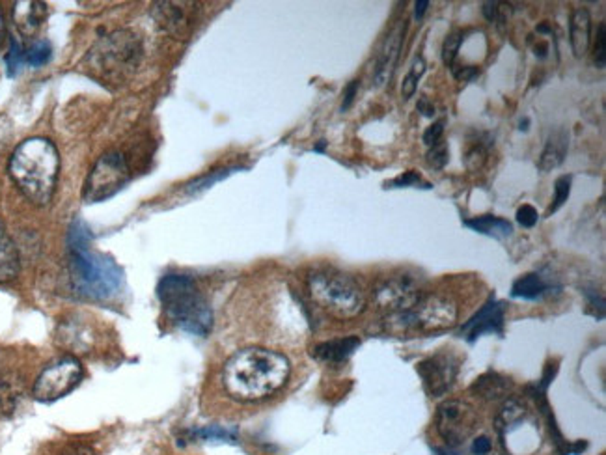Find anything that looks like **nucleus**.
I'll list each match as a JSON object with an SVG mask.
<instances>
[{"label":"nucleus","instance_id":"obj_1","mask_svg":"<svg viewBox=\"0 0 606 455\" xmlns=\"http://www.w3.org/2000/svg\"><path fill=\"white\" fill-rule=\"evenodd\" d=\"M289 373L291 364L286 355L265 347H247L226 360L222 386L233 399L260 401L278 392Z\"/></svg>","mask_w":606,"mask_h":455},{"label":"nucleus","instance_id":"obj_2","mask_svg":"<svg viewBox=\"0 0 606 455\" xmlns=\"http://www.w3.org/2000/svg\"><path fill=\"white\" fill-rule=\"evenodd\" d=\"M70 265L77 293L95 300L112 299L123 286V271L114 259L90 248L86 226L75 220L70 228Z\"/></svg>","mask_w":606,"mask_h":455},{"label":"nucleus","instance_id":"obj_3","mask_svg":"<svg viewBox=\"0 0 606 455\" xmlns=\"http://www.w3.org/2000/svg\"><path fill=\"white\" fill-rule=\"evenodd\" d=\"M60 157L51 140L34 137L21 142L13 150L8 172L13 183L30 202L36 206H47L52 200L56 189Z\"/></svg>","mask_w":606,"mask_h":455},{"label":"nucleus","instance_id":"obj_4","mask_svg":"<svg viewBox=\"0 0 606 455\" xmlns=\"http://www.w3.org/2000/svg\"><path fill=\"white\" fill-rule=\"evenodd\" d=\"M162 310L178 329L194 336H208L213 327V310L196 280L189 275H166L157 286Z\"/></svg>","mask_w":606,"mask_h":455},{"label":"nucleus","instance_id":"obj_5","mask_svg":"<svg viewBox=\"0 0 606 455\" xmlns=\"http://www.w3.org/2000/svg\"><path fill=\"white\" fill-rule=\"evenodd\" d=\"M144 45L133 30H116L95 41L86 62L90 70L109 82H123L139 70Z\"/></svg>","mask_w":606,"mask_h":455},{"label":"nucleus","instance_id":"obj_6","mask_svg":"<svg viewBox=\"0 0 606 455\" xmlns=\"http://www.w3.org/2000/svg\"><path fill=\"white\" fill-rule=\"evenodd\" d=\"M308 293L329 316L347 321L360 316L366 308V295L357 280L334 269H319L308 275Z\"/></svg>","mask_w":606,"mask_h":455},{"label":"nucleus","instance_id":"obj_7","mask_svg":"<svg viewBox=\"0 0 606 455\" xmlns=\"http://www.w3.org/2000/svg\"><path fill=\"white\" fill-rule=\"evenodd\" d=\"M387 323L396 332H440L457 323V304L448 295H424L410 310L388 316Z\"/></svg>","mask_w":606,"mask_h":455},{"label":"nucleus","instance_id":"obj_8","mask_svg":"<svg viewBox=\"0 0 606 455\" xmlns=\"http://www.w3.org/2000/svg\"><path fill=\"white\" fill-rule=\"evenodd\" d=\"M129 167L120 151H107L98 159L84 181L82 198L88 203L103 202L114 196L116 192L127 183Z\"/></svg>","mask_w":606,"mask_h":455},{"label":"nucleus","instance_id":"obj_9","mask_svg":"<svg viewBox=\"0 0 606 455\" xmlns=\"http://www.w3.org/2000/svg\"><path fill=\"white\" fill-rule=\"evenodd\" d=\"M84 377L82 364L75 357H64L49 364L34 383L32 396L41 403H51L73 392Z\"/></svg>","mask_w":606,"mask_h":455},{"label":"nucleus","instance_id":"obj_10","mask_svg":"<svg viewBox=\"0 0 606 455\" xmlns=\"http://www.w3.org/2000/svg\"><path fill=\"white\" fill-rule=\"evenodd\" d=\"M424 297L420 284L409 275H398L377 284L373 291L375 306L388 316L410 310Z\"/></svg>","mask_w":606,"mask_h":455},{"label":"nucleus","instance_id":"obj_11","mask_svg":"<svg viewBox=\"0 0 606 455\" xmlns=\"http://www.w3.org/2000/svg\"><path fill=\"white\" fill-rule=\"evenodd\" d=\"M476 420H478V416L470 405L459 401V399H450L439 407L437 431L448 442L450 448H456V446L465 444V440L472 435Z\"/></svg>","mask_w":606,"mask_h":455},{"label":"nucleus","instance_id":"obj_12","mask_svg":"<svg viewBox=\"0 0 606 455\" xmlns=\"http://www.w3.org/2000/svg\"><path fill=\"white\" fill-rule=\"evenodd\" d=\"M416 371L421 377L424 388L428 390L431 398L444 396L453 385L457 377V360L451 355L439 353L435 357L421 360L416 366Z\"/></svg>","mask_w":606,"mask_h":455},{"label":"nucleus","instance_id":"obj_13","mask_svg":"<svg viewBox=\"0 0 606 455\" xmlns=\"http://www.w3.org/2000/svg\"><path fill=\"white\" fill-rule=\"evenodd\" d=\"M405 32H407V23L403 21V23L396 24L382 41L379 54H377L375 71H373V81H375L377 88L387 86L392 81L396 68H398L401 47H403Z\"/></svg>","mask_w":606,"mask_h":455},{"label":"nucleus","instance_id":"obj_14","mask_svg":"<svg viewBox=\"0 0 606 455\" xmlns=\"http://www.w3.org/2000/svg\"><path fill=\"white\" fill-rule=\"evenodd\" d=\"M187 6L189 4H183V2H159V4H153V17L157 24L166 30L168 34L178 40H185L192 24L191 10Z\"/></svg>","mask_w":606,"mask_h":455},{"label":"nucleus","instance_id":"obj_15","mask_svg":"<svg viewBox=\"0 0 606 455\" xmlns=\"http://www.w3.org/2000/svg\"><path fill=\"white\" fill-rule=\"evenodd\" d=\"M504 329V304L502 302H489L481 310L468 319L461 329V336L467 338L468 344H474L485 332L500 334Z\"/></svg>","mask_w":606,"mask_h":455},{"label":"nucleus","instance_id":"obj_16","mask_svg":"<svg viewBox=\"0 0 606 455\" xmlns=\"http://www.w3.org/2000/svg\"><path fill=\"white\" fill-rule=\"evenodd\" d=\"M45 17L47 6L43 2H17L13 8V23L17 26L19 34L24 38H32L40 30Z\"/></svg>","mask_w":606,"mask_h":455},{"label":"nucleus","instance_id":"obj_17","mask_svg":"<svg viewBox=\"0 0 606 455\" xmlns=\"http://www.w3.org/2000/svg\"><path fill=\"white\" fill-rule=\"evenodd\" d=\"M569 43L577 58H582L591 43V15L586 8H578L569 19Z\"/></svg>","mask_w":606,"mask_h":455},{"label":"nucleus","instance_id":"obj_18","mask_svg":"<svg viewBox=\"0 0 606 455\" xmlns=\"http://www.w3.org/2000/svg\"><path fill=\"white\" fill-rule=\"evenodd\" d=\"M567 150H569V134H567L566 129H558V131L550 134L547 144L543 148L539 162H537V168L541 172H552V170H556L561 162L566 161Z\"/></svg>","mask_w":606,"mask_h":455},{"label":"nucleus","instance_id":"obj_19","mask_svg":"<svg viewBox=\"0 0 606 455\" xmlns=\"http://www.w3.org/2000/svg\"><path fill=\"white\" fill-rule=\"evenodd\" d=\"M24 396V380L15 371L0 373V415L10 416L17 410Z\"/></svg>","mask_w":606,"mask_h":455},{"label":"nucleus","instance_id":"obj_20","mask_svg":"<svg viewBox=\"0 0 606 455\" xmlns=\"http://www.w3.org/2000/svg\"><path fill=\"white\" fill-rule=\"evenodd\" d=\"M358 346H360V340L355 338V336L340 338V340L323 341V344L313 347V357L318 358L319 362L341 364L345 362L347 358L357 351Z\"/></svg>","mask_w":606,"mask_h":455},{"label":"nucleus","instance_id":"obj_21","mask_svg":"<svg viewBox=\"0 0 606 455\" xmlns=\"http://www.w3.org/2000/svg\"><path fill=\"white\" fill-rule=\"evenodd\" d=\"M19 275V254L12 237L0 222V284L12 282Z\"/></svg>","mask_w":606,"mask_h":455},{"label":"nucleus","instance_id":"obj_22","mask_svg":"<svg viewBox=\"0 0 606 455\" xmlns=\"http://www.w3.org/2000/svg\"><path fill=\"white\" fill-rule=\"evenodd\" d=\"M465 226L470 228L472 231H478L481 236L492 237V239H508L513 233V226L511 222L504 219H498L495 215H481V217H474V219L465 220Z\"/></svg>","mask_w":606,"mask_h":455},{"label":"nucleus","instance_id":"obj_23","mask_svg":"<svg viewBox=\"0 0 606 455\" xmlns=\"http://www.w3.org/2000/svg\"><path fill=\"white\" fill-rule=\"evenodd\" d=\"M550 289L549 284L543 282V278L536 272H530V275H525L520 277L519 280H515L513 288H511V295L515 299H539L543 295L547 293Z\"/></svg>","mask_w":606,"mask_h":455},{"label":"nucleus","instance_id":"obj_24","mask_svg":"<svg viewBox=\"0 0 606 455\" xmlns=\"http://www.w3.org/2000/svg\"><path fill=\"white\" fill-rule=\"evenodd\" d=\"M472 390L485 399H498L508 396L509 383L508 379H504L502 375L485 373L474 383Z\"/></svg>","mask_w":606,"mask_h":455},{"label":"nucleus","instance_id":"obj_25","mask_svg":"<svg viewBox=\"0 0 606 455\" xmlns=\"http://www.w3.org/2000/svg\"><path fill=\"white\" fill-rule=\"evenodd\" d=\"M51 43L47 40H38L32 45L24 49L23 60L24 63H29L32 68H41L51 60Z\"/></svg>","mask_w":606,"mask_h":455},{"label":"nucleus","instance_id":"obj_26","mask_svg":"<svg viewBox=\"0 0 606 455\" xmlns=\"http://www.w3.org/2000/svg\"><path fill=\"white\" fill-rule=\"evenodd\" d=\"M424 73H426V62H424L421 56H416L412 65H410L409 73L403 79V84H401V95H403V99H410L414 95L416 90H418V82L424 77Z\"/></svg>","mask_w":606,"mask_h":455},{"label":"nucleus","instance_id":"obj_27","mask_svg":"<svg viewBox=\"0 0 606 455\" xmlns=\"http://www.w3.org/2000/svg\"><path fill=\"white\" fill-rule=\"evenodd\" d=\"M189 438H194V440H220V442H235V435L228 429H222V427L211 426L203 427V429H192L189 433Z\"/></svg>","mask_w":606,"mask_h":455},{"label":"nucleus","instance_id":"obj_28","mask_svg":"<svg viewBox=\"0 0 606 455\" xmlns=\"http://www.w3.org/2000/svg\"><path fill=\"white\" fill-rule=\"evenodd\" d=\"M233 170H237V168H226V170H217V172H211L208 173V176H202V178L194 179L192 183L187 185V192L189 194H194V192H200V190H205L209 189L211 185L217 183V181H220V179L228 178Z\"/></svg>","mask_w":606,"mask_h":455},{"label":"nucleus","instance_id":"obj_29","mask_svg":"<svg viewBox=\"0 0 606 455\" xmlns=\"http://www.w3.org/2000/svg\"><path fill=\"white\" fill-rule=\"evenodd\" d=\"M569 194H571V176H560L554 183V202L549 208V215L556 213L569 200Z\"/></svg>","mask_w":606,"mask_h":455},{"label":"nucleus","instance_id":"obj_30","mask_svg":"<svg viewBox=\"0 0 606 455\" xmlns=\"http://www.w3.org/2000/svg\"><path fill=\"white\" fill-rule=\"evenodd\" d=\"M461 43H463L461 32H451V34L444 40V45H442V60H444V63L450 68V70L456 65L457 52H459V49H461Z\"/></svg>","mask_w":606,"mask_h":455},{"label":"nucleus","instance_id":"obj_31","mask_svg":"<svg viewBox=\"0 0 606 455\" xmlns=\"http://www.w3.org/2000/svg\"><path fill=\"white\" fill-rule=\"evenodd\" d=\"M426 161H428V164L433 170H442L448 164V161H450V150H448V146L442 144V142L431 146L428 155H426Z\"/></svg>","mask_w":606,"mask_h":455},{"label":"nucleus","instance_id":"obj_32","mask_svg":"<svg viewBox=\"0 0 606 455\" xmlns=\"http://www.w3.org/2000/svg\"><path fill=\"white\" fill-rule=\"evenodd\" d=\"M23 54H24V47H21V43H19V41L13 38L12 45H10V52H8V56H6L8 75L10 77H13L19 70H21V65L24 63Z\"/></svg>","mask_w":606,"mask_h":455},{"label":"nucleus","instance_id":"obj_33","mask_svg":"<svg viewBox=\"0 0 606 455\" xmlns=\"http://www.w3.org/2000/svg\"><path fill=\"white\" fill-rule=\"evenodd\" d=\"M465 161H467L468 170H479L485 164V161H487V148L481 142H476L467 151V159Z\"/></svg>","mask_w":606,"mask_h":455},{"label":"nucleus","instance_id":"obj_34","mask_svg":"<svg viewBox=\"0 0 606 455\" xmlns=\"http://www.w3.org/2000/svg\"><path fill=\"white\" fill-rule=\"evenodd\" d=\"M593 58L597 68L603 70L606 63V24L600 23L599 30H597V40L593 45Z\"/></svg>","mask_w":606,"mask_h":455},{"label":"nucleus","instance_id":"obj_35","mask_svg":"<svg viewBox=\"0 0 606 455\" xmlns=\"http://www.w3.org/2000/svg\"><path fill=\"white\" fill-rule=\"evenodd\" d=\"M418 183H421L420 173L409 170V172L401 173V176H398V178H394L392 181H388L387 187L388 189H403V187H414V185Z\"/></svg>","mask_w":606,"mask_h":455},{"label":"nucleus","instance_id":"obj_36","mask_svg":"<svg viewBox=\"0 0 606 455\" xmlns=\"http://www.w3.org/2000/svg\"><path fill=\"white\" fill-rule=\"evenodd\" d=\"M444 125H446V121L439 120V121H435L433 125H429L428 129H426V133H424V142H426L429 148L435 144H439L440 139H442V134H444Z\"/></svg>","mask_w":606,"mask_h":455},{"label":"nucleus","instance_id":"obj_37","mask_svg":"<svg viewBox=\"0 0 606 455\" xmlns=\"http://www.w3.org/2000/svg\"><path fill=\"white\" fill-rule=\"evenodd\" d=\"M56 455H98V452H95L90 444L71 442V444H65L64 448L58 449Z\"/></svg>","mask_w":606,"mask_h":455},{"label":"nucleus","instance_id":"obj_38","mask_svg":"<svg viewBox=\"0 0 606 455\" xmlns=\"http://www.w3.org/2000/svg\"><path fill=\"white\" fill-rule=\"evenodd\" d=\"M537 219H539V215H537V211L531 206H522V208H519V211H517V222H519L522 228H534V226L537 224Z\"/></svg>","mask_w":606,"mask_h":455},{"label":"nucleus","instance_id":"obj_39","mask_svg":"<svg viewBox=\"0 0 606 455\" xmlns=\"http://www.w3.org/2000/svg\"><path fill=\"white\" fill-rule=\"evenodd\" d=\"M358 86H360V82H358V81H351V82H349V86H347L345 92H343V103H341V112H347V110H349L352 107V103H355V98H357V93H358Z\"/></svg>","mask_w":606,"mask_h":455},{"label":"nucleus","instance_id":"obj_40","mask_svg":"<svg viewBox=\"0 0 606 455\" xmlns=\"http://www.w3.org/2000/svg\"><path fill=\"white\" fill-rule=\"evenodd\" d=\"M491 448H492V444L487 437H478L472 444V452L476 455H487L489 452H491Z\"/></svg>","mask_w":606,"mask_h":455},{"label":"nucleus","instance_id":"obj_41","mask_svg":"<svg viewBox=\"0 0 606 455\" xmlns=\"http://www.w3.org/2000/svg\"><path fill=\"white\" fill-rule=\"evenodd\" d=\"M478 73H479L478 68H463L461 71H453V75H456V79H459V81H470V79H474Z\"/></svg>","mask_w":606,"mask_h":455},{"label":"nucleus","instance_id":"obj_42","mask_svg":"<svg viewBox=\"0 0 606 455\" xmlns=\"http://www.w3.org/2000/svg\"><path fill=\"white\" fill-rule=\"evenodd\" d=\"M418 110H420V112L424 116H428V118H431V116L435 114L433 103H431V101H429V99H426V98L420 99V103H418Z\"/></svg>","mask_w":606,"mask_h":455},{"label":"nucleus","instance_id":"obj_43","mask_svg":"<svg viewBox=\"0 0 606 455\" xmlns=\"http://www.w3.org/2000/svg\"><path fill=\"white\" fill-rule=\"evenodd\" d=\"M429 4H431L429 0H420V2H416L414 4V17L416 19L424 17V13H426V10H428Z\"/></svg>","mask_w":606,"mask_h":455},{"label":"nucleus","instance_id":"obj_44","mask_svg":"<svg viewBox=\"0 0 606 455\" xmlns=\"http://www.w3.org/2000/svg\"><path fill=\"white\" fill-rule=\"evenodd\" d=\"M4 38H6V23H4V15H2V10H0V47L4 43Z\"/></svg>","mask_w":606,"mask_h":455},{"label":"nucleus","instance_id":"obj_45","mask_svg":"<svg viewBox=\"0 0 606 455\" xmlns=\"http://www.w3.org/2000/svg\"><path fill=\"white\" fill-rule=\"evenodd\" d=\"M435 455H461L457 454V452H451V449H435Z\"/></svg>","mask_w":606,"mask_h":455},{"label":"nucleus","instance_id":"obj_46","mask_svg":"<svg viewBox=\"0 0 606 455\" xmlns=\"http://www.w3.org/2000/svg\"><path fill=\"white\" fill-rule=\"evenodd\" d=\"M537 32H543V34H549V32H552V30H550L549 24H539V26H537Z\"/></svg>","mask_w":606,"mask_h":455},{"label":"nucleus","instance_id":"obj_47","mask_svg":"<svg viewBox=\"0 0 606 455\" xmlns=\"http://www.w3.org/2000/svg\"><path fill=\"white\" fill-rule=\"evenodd\" d=\"M323 148H325V142H323V140H321V144H319L318 148H316V151H323Z\"/></svg>","mask_w":606,"mask_h":455}]
</instances>
